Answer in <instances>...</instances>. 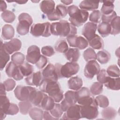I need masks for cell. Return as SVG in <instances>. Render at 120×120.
<instances>
[{"mask_svg":"<svg viewBox=\"0 0 120 120\" xmlns=\"http://www.w3.org/2000/svg\"><path fill=\"white\" fill-rule=\"evenodd\" d=\"M69 89L76 91L82 88L83 82L81 78L79 76H74L70 78L68 82Z\"/></svg>","mask_w":120,"mask_h":120,"instance_id":"cb8c5ba5","label":"cell"},{"mask_svg":"<svg viewBox=\"0 0 120 120\" xmlns=\"http://www.w3.org/2000/svg\"><path fill=\"white\" fill-rule=\"evenodd\" d=\"M116 16L117 14L114 11H113V12H112L110 14L106 15H102L101 17V20L102 21V22L110 23L111 22Z\"/></svg>","mask_w":120,"mask_h":120,"instance_id":"db71d44e","label":"cell"},{"mask_svg":"<svg viewBox=\"0 0 120 120\" xmlns=\"http://www.w3.org/2000/svg\"><path fill=\"white\" fill-rule=\"evenodd\" d=\"M6 89L3 83H0V95H6Z\"/></svg>","mask_w":120,"mask_h":120,"instance_id":"91938a15","label":"cell"},{"mask_svg":"<svg viewBox=\"0 0 120 120\" xmlns=\"http://www.w3.org/2000/svg\"><path fill=\"white\" fill-rule=\"evenodd\" d=\"M75 95L78 104L91 96L90 90L86 87H82L79 90L75 91Z\"/></svg>","mask_w":120,"mask_h":120,"instance_id":"603a6c76","label":"cell"},{"mask_svg":"<svg viewBox=\"0 0 120 120\" xmlns=\"http://www.w3.org/2000/svg\"><path fill=\"white\" fill-rule=\"evenodd\" d=\"M78 104L81 106V118L93 120L98 117V105L93 96H91Z\"/></svg>","mask_w":120,"mask_h":120,"instance_id":"3957f363","label":"cell"},{"mask_svg":"<svg viewBox=\"0 0 120 120\" xmlns=\"http://www.w3.org/2000/svg\"><path fill=\"white\" fill-rule=\"evenodd\" d=\"M15 2L19 4H25V3H26L27 2V1H24V0H20V1H15Z\"/></svg>","mask_w":120,"mask_h":120,"instance_id":"6125c7cd","label":"cell"},{"mask_svg":"<svg viewBox=\"0 0 120 120\" xmlns=\"http://www.w3.org/2000/svg\"><path fill=\"white\" fill-rule=\"evenodd\" d=\"M61 2L66 5H68L73 2V0H61Z\"/></svg>","mask_w":120,"mask_h":120,"instance_id":"94428289","label":"cell"},{"mask_svg":"<svg viewBox=\"0 0 120 120\" xmlns=\"http://www.w3.org/2000/svg\"><path fill=\"white\" fill-rule=\"evenodd\" d=\"M106 71L110 77L116 78L119 77L120 76V69L115 65H112L109 66Z\"/></svg>","mask_w":120,"mask_h":120,"instance_id":"f6af8a7d","label":"cell"},{"mask_svg":"<svg viewBox=\"0 0 120 120\" xmlns=\"http://www.w3.org/2000/svg\"><path fill=\"white\" fill-rule=\"evenodd\" d=\"M99 34L103 38L108 36L111 34V27L110 23L102 22L97 26Z\"/></svg>","mask_w":120,"mask_h":120,"instance_id":"f546056e","label":"cell"},{"mask_svg":"<svg viewBox=\"0 0 120 120\" xmlns=\"http://www.w3.org/2000/svg\"><path fill=\"white\" fill-rule=\"evenodd\" d=\"M79 70V65L76 62H68L61 65L60 69L61 78H69L76 74Z\"/></svg>","mask_w":120,"mask_h":120,"instance_id":"52a82bcc","label":"cell"},{"mask_svg":"<svg viewBox=\"0 0 120 120\" xmlns=\"http://www.w3.org/2000/svg\"><path fill=\"white\" fill-rule=\"evenodd\" d=\"M24 55L20 52H15L11 56L12 61L18 66H20L24 63Z\"/></svg>","mask_w":120,"mask_h":120,"instance_id":"ee69618b","label":"cell"},{"mask_svg":"<svg viewBox=\"0 0 120 120\" xmlns=\"http://www.w3.org/2000/svg\"><path fill=\"white\" fill-rule=\"evenodd\" d=\"M54 102L52 98L46 94L42 102L40 107L45 111H49L54 107L55 105Z\"/></svg>","mask_w":120,"mask_h":120,"instance_id":"4dcf8cb0","label":"cell"},{"mask_svg":"<svg viewBox=\"0 0 120 120\" xmlns=\"http://www.w3.org/2000/svg\"><path fill=\"white\" fill-rule=\"evenodd\" d=\"M9 54L5 51L3 47V43L1 40L0 50V68L2 70L5 67L8 62L9 61Z\"/></svg>","mask_w":120,"mask_h":120,"instance_id":"f1b7e54d","label":"cell"},{"mask_svg":"<svg viewBox=\"0 0 120 120\" xmlns=\"http://www.w3.org/2000/svg\"><path fill=\"white\" fill-rule=\"evenodd\" d=\"M50 31L52 34L61 37H67L77 33V29L75 26L67 21L62 20L51 24Z\"/></svg>","mask_w":120,"mask_h":120,"instance_id":"7a4b0ae2","label":"cell"},{"mask_svg":"<svg viewBox=\"0 0 120 120\" xmlns=\"http://www.w3.org/2000/svg\"><path fill=\"white\" fill-rule=\"evenodd\" d=\"M44 112L41 109L38 107H33L30 109L29 114L33 120H41L43 118Z\"/></svg>","mask_w":120,"mask_h":120,"instance_id":"836d02e7","label":"cell"},{"mask_svg":"<svg viewBox=\"0 0 120 120\" xmlns=\"http://www.w3.org/2000/svg\"><path fill=\"white\" fill-rule=\"evenodd\" d=\"M100 70V66L98 62L95 60H90L88 61L85 66L84 75L86 78L91 79L99 73Z\"/></svg>","mask_w":120,"mask_h":120,"instance_id":"9c48e42d","label":"cell"},{"mask_svg":"<svg viewBox=\"0 0 120 120\" xmlns=\"http://www.w3.org/2000/svg\"><path fill=\"white\" fill-rule=\"evenodd\" d=\"M88 45V41L84 38L81 36H78L76 43V47L78 49L80 50H82L86 48Z\"/></svg>","mask_w":120,"mask_h":120,"instance_id":"c3c4849f","label":"cell"},{"mask_svg":"<svg viewBox=\"0 0 120 120\" xmlns=\"http://www.w3.org/2000/svg\"><path fill=\"white\" fill-rule=\"evenodd\" d=\"M55 51L60 53H65L68 50V45L64 39H60L57 41L54 46Z\"/></svg>","mask_w":120,"mask_h":120,"instance_id":"e575fe53","label":"cell"},{"mask_svg":"<svg viewBox=\"0 0 120 120\" xmlns=\"http://www.w3.org/2000/svg\"><path fill=\"white\" fill-rule=\"evenodd\" d=\"M6 91H9L13 90L16 85L15 82L12 79H8L3 82Z\"/></svg>","mask_w":120,"mask_h":120,"instance_id":"816d5d0a","label":"cell"},{"mask_svg":"<svg viewBox=\"0 0 120 120\" xmlns=\"http://www.w3.org/2000/svg\"><path fill=\"white\" fill-rule=\"evenodd\" d=\"M104 84L108 89L118 90L120 88V78L119 77L113 78L109 76Z\"/></svg>","mask_w":120,"mask_h":120,"instance_id":"44dd1931","label":"cell"},{"mask_svg":"<svg viewBox=\"0 0 120 120\" xmlns=\"http://www.w3.org/2000/svg\"><path fill=\"white\" fill-rule=\"evenodd\" d=\"M19 108L18 106L14 103H11L6 112L7 115H15L16 114L19 112Z\"/></svg>","mask_w":120,"mask_h":120,"instance_id":"f5cc1de1","label":"cell"},{"mask_svg":"<svg viewBox=\"0 0 120 120\" xmlns=\"http://www.w3.org/2000/svg\"><path fill=\"white\" fill-rule=\"evenodd\" d=\"M32 104L29 101H22L18 103L19 111L21 114L26 115L28 114L32 108Z\"/></svg>","mask_w":120,"mask_h":120,"instance_id":"8d00e7d4","label":"cell"},{"mask_svg":"<svg viewBox=\"0 0 120 120\" xmlns=\"http://www.w3.org/2000/svg\"><path fill=\"white\" fill-rule=\"evenodd\" d=\"M101 2H103V4L101 8V13L103 15H106L111 14L114 11V0H107L101 1Z\"/></svg>","mask_w":120,"mask_h":120,"instance_id":"4316f807","label":"cell"},{"mask_svg":"<svg viewBox=\"0 0 120 120\" xmlns=\"http://www.w3.org/2000/svg\"><path fill=\"white\" fill-rule=\"evenodd\" d=\"M19 22L16 27V31L18 34L24 36L28 34L30 30V27L33 22L31 16L26 13H21L18 18Z\"/></svg>","mask_w":120,"mask_h":120,"instance_id":"5b68a950","label":"cell"},{"mask_svg":"<svg viewBox=\"0 0 120 120\" xmlns=\"http://www.w3.org/2000/svg\"><path fill=\"white\" fill-rule=\"evenodd\" d=\"M15 35L13 27L10 24H5L2 28L1 37L4 40L12 39Z\"/></svg>","mask_w":120,"mask_h":120,"instance_id":"484cf974","label":"cell"},{"mask_svg":"<svg viewBox=\"0 0 120 120\" xmlns=\"http://www.w3.org/2000/svg\"><path fill=\"white\" fill-rule=\"evenodd\" d=\"M1 18L6 22L11 23L14 21L15 19V15L12 12L8 10H6L1 14Z\"/></svg>","mask_w":120,"mask_h":120,"instance_id":"ab89813d","label":"cell"},{"mask_svg":"<svg viewBox=\"0 0 120 120\" xmlns=\"http://www.w3.org/2000/svg\"><path fill=\"white\" fill-rule=\"evenodd\" d=\"M55 5L53 0H43L40 4V8L43 13L48 15L54 11Z\"/></svg>","mask_w":120,"mask_h":120,"instance_id":"ffe728a7","label":"cell"},{"mask_svg":"<svg viewBox=\"0 0 120 120\" xmlns=\"http://www.w3.org/2000/svg\"><path fill=\"white\" fill-rule=\"evenodd\" d=\"M39 90L48 94L56 103L60 102L63 98V91L58 81L43 79L39 85Z\"/></svg>","mask_w":120,"mask_h":120,"instance_id":"6da1fadb","label":"cell"},{"mask_svg":"<svg viewBox=\"0 0 120 120\" xmlns=\"http://www.w3.org/2000/svg\"><path fill=\"white\" fill-rule=\"evenodd\" d=\"M68 13L69 15V21L75 27L82 26L87 21L89 15L88 11L79 9L74 5L68 7Z\"/></svg>","mask_w":120,"mask_h":120,"instance_id":"277c9868","label":"cell"},{"mask_svg":"<svg viewBox=\"0 0 120 120\" xmlns=\"http://www.w3.org/2000/svg\"><path fill=\"white\" fill-rule=\"evenodd\" d=\"M68 14V8L62 4L58 5L54 11L47 15V18L51 21L59 20L65 17Z\"/></svg>","mask_w":120,"mask_h":120,"instance_id":"7c38bea8","label":"cell"},{"mask_svg":"<svg viewBox=\"0 0 120 120\" xmlns=\"http://www.w3.org/2000/svg\"><path fill=\"white\" fill-rule=\"evenodd\" d=\"M41 52L46 57H51L55 53L53 48L50 45L43 46L41 49Z\"/></svg>","mask_w":120,"mask_h":120,"instance_id":"f907efd6","label":"cell"},{"mask_svg":"<svg viewBox=\"0 0 120 120\" xmlns=\"http://www.w3.org/2000/svg\"><path fill=\"white\" fill-rule=\"evenodd\" d=\"M103 84L99 82H94L90 88V92L93 95H98L103 92Z\"/></svg>","mask_w":120,"mask_h":120,"instance_id":"60d3db41","label":"cell"},{"mask_svg":"<svg viewBox=\"0 0 120 120\" xmlns=\"http://www.w3.org/2000/svg\"><path fill=\"white\" fill-rule=\"evenodd\" d=\"M95 100L98 105L102 108H105L107 107L109 104L108 98L104 95H100L96 97Z\"/></svg>","mask_w":120,"mask_h":120,"instance_id":"bcb514c9","label":"cell"},{"mask_svg":"<svg viewBox=\"0 0 120 120\" xmlns=\"http://www.w3.org/2000/svg\"><path fill=\"white\" fill-rule=\"evenodd\" d=\"M120 18L119 16L115 17L110 22V24L111 27V34L116 35L120 33Z\"/></svg>","mask_w":120,"mask_h":120,"instance_id":"d590c367","label":"cell"},{"mask_svg":"<svg viewBox=\"0 0 120 120\" xmlns=\"http://www.w3.org/2000/svg\"><path fill=\"white\" fill-rule=\"evenodd\" d=\"M0 11L1 12H4L5 10H6V9L7 8V4L5 1L0 0Z\"/></svg>","mask_w":120,"mask_h":120,"instance_id":"680465c9","label":"cell"},{"mask_svg":"<svg viewBox=\"0 0 120 120\" xmlns=\"http://www.w3.org/2000/svg\"><path fill=\"white\" fill-rule=\"evenodd\" d=\"M21 46V41L16 38H12L9 41L3 44L4 49L9 54H11L13 52L20 50Z\"/></svg>","mask_w":120,"mask_h":120,"instance_id":"e0dca14e","label":"cell"},{"mask_svg":"<svg viewBox=\"0 0 120 120\" xmlns=\"http://www.w3.org/2000/svg\"><path fill=\"white\" fill-rule=\"evenodd\" d=\"M47 63V58L43 55H41L40 58L37 62L35 64L36 67L38 69H42L45 67Z\"/></svg>","mask_w":120,"mask_h":120,"instance_id":"11a10c76","label":"cell"},{"mask_svg":"<svg viewBox=\"0 0 120 120\" xmlns=\"http://www.w3.org/2000/svg\"><path fill=\"white\" fill-rule=\"evenodd\" d=\"M106 71L105 69H101L97 74V79L98 82L101 83H105L108 77Z\"/></svg>","mask_w":120,"mask_h":120,"instance_id":"681fc988","label":"cell"},{"mask_svg":"<svg viewBox=\"0 0 120 120\" xmlns=\"http://www.w3.org/2000/svg\"><path fill=\"white\" fill-rule=\"evenodd\" d=\"M83 58L86 61H89L97 59V54L92 48H88L84 51L83 53Z\"/></svg>","mask_w":120,"mask_h":120,"instance_id":"f35d334b","label":"cell"},{"mask_svg":"<svg viewBox=\"0 0 120 120\" xmlns=\"http://www.w3.org/2000/svg\"><path fill=\"white\" fill-rule=\"evenodd\" d=\"M50 26L51 24L49 22L33 24L31 26L30 32L32 35L36 37H48L51 35Z\"/></svg>","mask_w":120,"mask_h":120,"instance_id":"8992f818","label":"cell"},{"mask_svg":"<svg viewBox=\"0 0 120 120\" xmlns=\"http://www.w3.org/2000/svg\"><path fill=\"white\" fill-rule=\"evenodd\" d=\"M97 29V24L91 22H88L84 24L82 29V34L88 41H89L95 36Z\"/></svg>","mask_w":120,"mask_h":120,"instance_id":"2e32d148","label":"cell"},{"mask_svg":"<svg viewBox=\"0 0 120 120\" xmlns=\"http://www.w3.org/2000/svg\"><path fill=\"white\" fill-rule=\"evenodd\" d=\"M44 79L57 81L59 79L55 67L52 63H49L41 72Z\"/></svg>","mask_w":120,"mask_h":120,"instance_id":"9a60e30c","label":"cell"},{"mask_svg":"<svg viewBox=\"0 0 120 120\" xmlns=\"http://www.w3.org/2000/svg\"><path fill=\"white\" fill-rule=\"evenodd\" d=\"M81 119V106L75 104L70 106L64 113L61 119L79 120Z\"/></svg>","mask_w":120,"mask_h":120,"instance_id":"8fae6325","label":"cell"},{"mask_svg":"<svg viewBox=\"0 0 120 120\" xmlns=\"http://www.w3.org/2000/svg\"><path fill=\"white\" fill-rule=\"evenodd\" d=\"M43 78L41 72L39 71L35 73H32L25 79V81L27 84L30 86H39L41 83Z\"/></svg>","mask_w":120,"mask_h":120,"instance_id":"ac0fdd59","label":"cell"},{"mask_svg":"<svg viewBox=\"0 0 120 120\" xmlns=\"http://www.w3.org/2000/svg\"><path fill=\"white\" fill-rule=\"evenodd\" d=\"M40 56L39 48L36 45H32L30 46L27 50L26 59L28 62L35 64L38 60Z\"/></svg>","mask_w":120,"mask_h":120,"instance_id":"5bb4252c","label":"cell"},{"mask_svg":"<svg viewBox=\"0 0 120 120\" xmlns=\"http://www.w3.org/2000/svg\"><path fill=\"white\" fill-rule=\"evenodd\" d=\"M6 73L9 77H12L16 81H19L23 79L19 66L12 61L10 62L6 66Z\"/></svg>","mask_w":120,"mask_h":120,"instance_id":"30bf717a","label":"cell"},{"mask_svg":"<svg viewBox=\"0 0 120 120\" xmlns=\"http://www.w3.org/2000/svg\"><path fill=\"white\" fill-rule=\"evenodd\" d=\"M65 56L70 62H76L80 58V53L78 48H69L65 53Z\"/></svg>","mask_w":120,"mask_h":120,"instance_id":"d4e9b609","label":"cell"},{"mask_svg":"<svg viewBox=\"0 0 120 120\" xmlns=\"http://www.w3.org/2000/svg\"><path fill=\"white\" fill-rule=\"evenodd\" d=\"M101 115L103 119L106 120H112L117 115L116 111L113 108L109 107L104 108L101 112Z\"/></svg>","mask_w":120,"mask_h":120,"instance_id":"1f68e13d","label":"cell"},{"mask_svg":"<svg viewBox=\"0 0 120 120\" xmlns=\"http://www.w3.org/2000/svg\"><path fill=\"white\" fill-rule=\"evenodd\" d=\"M10 104V103L9 100L6 95H0V112H2L6 114V112Z\"/></svg>","mask_w":120,"mask_h":120,"instance_id":"b9f144b4","label":"cell"},{"mask_svg":"<svg viewBox=\"0 0 120 120\" xmlns=\"http://www.w3.org/2000/svg\"><path fill=\"white\" fill-rule=\"evenodd\" d=\"M78 36L75 35H70L67 37L66 39L70 46L76 47V43Z\"/></svg>","mask_w":120,"mask_h":120,"instance_id":"9f6ffc18","label":"cell"},{"mask_svg":"<svg viewBox=\"0 0 120 120\" xmlns=\"http://www.w3.org/2000/svg\"><path fill=\"white\" fill-rule=\"evenodd\" d=\"M99 1L83 0L79 4V8L85 11L94 10L97 9L99 6Z\"/></svg>","mask_w":120,"mask_h":120,"instance_id":"7402d4cb","label":"cell"},{"mask_svg":"<svg viewBox=\"0 0 120 120\" xmlns=\"http://www.w3.org/2000/svg\"><path fill=\"white\" fill-rule=\"evenodd\" d=\"M111 55L106 50H101L98 52L97 54V59L98 61L102 64H106L110 60Z\"/></svg>","mask_w":120,"mask_h":120,"instance_id":"d6a6232c","label":"cell"},{"mask_svg":"<svg viewBox=\"0 0 120 120\" xmlns=\"http://www.w3.org/2000/svg\"><path fill=\"white\" fill-rule=\"evenodd\" d=\"M49 112L53 117L58 120L60 117H61L64 112L61 108L60 104L56 103L55 104L53 108L49 111Z\"/></svg>","mask_w":120,"mask_h":120,"instance_id":"7bdbcfd3","label":"cell"},{"mask_svg":"<svg viewBox=\"0 0 120 120\" xmlns=\"http://www.w3.org/2000/svg\"><path fill=\"white\" fill-rule=\"evenodd\" d=\"M43 119L44 120H58L57 119L54 118V117H53L51 114L50 113V112L49 111H45V112H44L43 113Z\"/></svg>","mask_w":120,"mask_h":120,"instance_id":"6f0895ef","label":"cell"},{"mask_svg":"<svg viewBox=\"0 0 120 120\" xmlns=\"http://www.w3.org/2000/svg\"><path fill=\"white\" fill-rule=\"evenodd\" d=\"M89 44L92 49L97 50L103 49L104 46L103 39L100 37L96 34L94 38L89 41Z\"/></svg>","mask_w":120,"mask_h":120,"instance_id":"83f0119b","label":"cell"},{"mask_svg":"<svg viewBox=\"0 0 120 120\" xmlns=\"http://www.w3.org/2000/svg\"><path fill=\"white\" fill-rule=\"evenodd\" d=\"M76 103L75 91L68 90L65 93L64 98L62 99L60 105L63 111L66 112L70 106Z\"/></svg>","mask_w":120,"mask_h":120,"instance_id":"4fadbf2b","label":"cell"},{"mask_svg":"<svg viewBox=\"0 0 120 120\" xmlns=\"http://www.w3.org/2000/svg\"><path fill=\"white\" fill-rule=\"evenodd\" d=\"M21 72L23 76H28L32 74L34 71L32 65L28 62H24L19 66Z\"/></svg>","mask_w":120,"mask_h":120,"instance_id":"74e56055","label":"cell"},{"mask_svg":"<svg viewBox=\"0 0 120 120\" xmlns=\"http://www.w3.org/2000/svg\"><path fill=\"white\" fill-rule=\"evenodd\" d=\"M46 94L40 90H37L36 88L32 91L29 100L31 104L35 106L40 107L42 102Z\"/></svg>","mask_w":120,"mask_h":120,"instance_id":"d6986e66","label":"cell"},{"mask_svg":"<svg viewBox=\"0 0 120 120\" xmlns=\"http://www.w3.org/2000/svg\"><path fill=\"white\" fill-rule=\"evenodd\" d=\"M102 14L99 10H94L89 16L90 21L93 23H99L101 20Z\"/></svg>","mask_w":120,"mask_h":120,"instance_id":"7dc6e473","label":"cell"},{"mask_svg":"<svg viewBox=\"0 0 120 120\" xmlns=\"http://www.w3.org/2000/svg\"><path fill=\"white\" fill-rule=\"evenodd\" d=\"M35 89L31 86L19 85L14 90V94L16 98L21 101L29 100L32 91Z\"/></svg>","mask_w":120,"mask_h":120,"instance_id":"ba28073f","label":"cell"}]
</instances>
